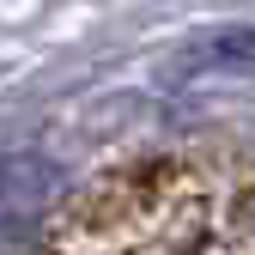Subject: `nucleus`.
<instances>
[{
  "label": "nucleus",
  "mask_w": 255,
  "mask_h": 255,
  "mask_svg": "<svg viewBox=\"0 0 255 255\" xmlns=\"http://www.w3.org/2000/svg\"><path fill=\"white\" fill-rule=\"evenodd\" d=\"M188 61H213V67H249L255 73V24H225L213 37L188 43Z\"/></svg>",
  "instance_id": "obj_2"
},
{
  "label": "nucleus",
  "mask_w": 255,
  "mask_h": 255,
  "mask_svg": "<svg viewBox=\"0 0 255 255\" xmlns=\"http://www.w3.org/2000/svg\"><path fill=\"white\" fill-rule=\"evenodd\" d=\"M55 201V170L43 158H0V255L30 249Z\"/></svg>",
  "instance_id": "obj_1"
}]
</instances>
